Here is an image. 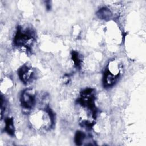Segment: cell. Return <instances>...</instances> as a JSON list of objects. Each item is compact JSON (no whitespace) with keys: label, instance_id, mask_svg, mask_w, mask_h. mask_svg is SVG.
Listing matches in <instances>:
<instances>
[{"label":"cell","instance_id":"4","mask_svg":"<svg viewBox=\"0 0 146 146\" xmlns=\"http://www.w3.org/2000/svg\"><path fill=\"white\" fill-rule=\"evenodd\" d=\"M97 15L99 18L101 19H107L111 18L112 13L108 9L103 8L98 11V12L97 13Z\"/></svg>","mask_w":146,"mask_h":146},{"label":"cell","instance_id":"5","mask_svg":"<svg viewBox=\"0 0 146 146\" xmlns=\"http://www.w3.org/2000/svg\"><path fill=\"white\" fill-rule=\"evenodd\" d=\"M86 136L84 133L78 131L76 132L75 137V141L77 145H81L82 144V142L84 141V138Z\"/></svg>","mask_w":146,"mask_h":146},{"label":"cell","instance_id":"2","mask_svg":"<svg viewBox=\"0 0 146 146\" xmlns=\"http://www.w3.org/2000/svg\"><path fill=\"white\" fill-rule=\"evenodd\" d=\"M33 71L31 68L25 65L22 66L18 71V75L23 83H28L30 80H31L33 78Z\"/></svg>","mask_w":146,"mask_h":146},{"label":"cell","instance_id":"1","mask_svg":"<svg viewBox=\"0 0 146 146\" xmlns=\"http://www.w3.org/2000/svg\"><path fill=\"white\" fill-rule=\"evenodd\" d=\"M21 104L26 110H30L33 108L35 103V96L31 91L27 90L23 92L21 96Z\"/></svg>","mask_w":146,"mask_h":146},{"label":"cell","instance_id":"3","mask_svg":"<svg viewBox=\"0 0 146 146\" xmlns=\"http://www.w3.org/2000/svg\"><path fill=\"white\" fill-rule=\"evenodd\" d=\"M5 131L10 135H13L14 133V127L13 120L11 118H7L5 120Z\"/></svg>","mask_w":146,"mask_h":146}]
</instances>
